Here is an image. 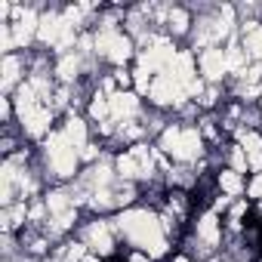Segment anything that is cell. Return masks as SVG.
<instances>
[{
    "mask_svg": "<svg viewBox=\"0 0 262 262\" xmlns=\"http://www.w3.org/2000/svg\"><path fill=\"white\" fill-rule=\"evenodd\" d=\"M120 231L129 237V241H136L139 247H145L148 256H164L167 253V241L161 234V222L148 213V210H129L117 219Z\"/></svg>",
    "mask_w": 262,
    "mask_h": 262,
    "instance_id": "obj_1",
    "label": "cell"
},
{
    "mask_svg": "<svg viewBox=\"0 0 262 262\" xmlns=\"http://www.w3.org/2000/svg\"><path fill=\"white\" fill-rule=\"evenodd\" d=\"M47 151H50L53 170H56L59 176H71V173H74V167H77V148H71V142L65 139V133L50 136Z\"/></svg>",
    "mask_w": 262,
    "mask_h": 262,
    "instance_id": "obj_2",
    "label": "cell"
},
{
    "mask_svg": "<svg viewBox=\"0 0 262 262\" xmlns=\"http://www.w3.org/2000/svg\"><path fill=\"white\" fill-rule=\"evenodd\" d=\"M188 93H185V86L176 80V77H170V74H161L155 83H151V99L158 102V105H170V102H182Z\"/></svg>",
    "mask_w": 262,
    "mask_h": 262,
    "instance_id": "obj_3",
    "label": "cell"
},
{
    "mask_svg": "<svg viewBox=\"0 0 262 262\" xmlns=\"http://www.w3.org/2000/svg\"><path fill=\"white\" fill-rule=\"evenodd\" d=\"M173 59H176L173 47H170L167 40H155L151 50L142 56V68H145V71H167V68L173 65Z\"/></svg>",
    "mask_w": 262,
    "mask_h": 262,
    "instance_id": "obj_4",
    "label": "cell"
},
{
    "mask_svg": "<svg viewBox=\"0 0 262 262\" xmlns=\"http://www.w3.org/2000/svg\"><path fill=\"white\" fill-rule=\"evenodd\" d=\"M201 71H204V77H210V80H219V77L228 71L225 53H222V50H207V53L201 56Z\"/></svg>",
    "mask_w": 262,
    "mask_h": 262,
    "instance_id": "obj_5",
    "label": "cell"
},
{
    "mask_svg": "<svg viewBox=\"0 0 262 262\" xmlns=\"http://www.w3.org/2000/svg\"><path fill=\"white\" fill-rule=\"evenodd\" d=\"M62 31H65V19L62 16H43L40 19V28H37V37L43 40V43H59V37H62Z\"/></svg>",
    "mask_w": 262,
    "mask_h": 262,
    "instance_id": "obj_6",
    "label": "cell"
},
{
    "mask_svg": "<svg viewBox=\"0 0 262 262\" xmlns=\"http://www.w3.org/2000/svg\"><path fill=\"white\" fill-rule=\"evenodd\" d=\"M167 74H170V77H176L182 86H188L191 80H198V77H194V68H191V56H188V53H176V59H173V65L167 68Z\"/></svg>",
    "mask_w": 262,
    "mask_h": 262,
    "instance_id": "obj_7",
    "label": "cell"
},
{
    "mask_svg": "<svg viewBox=\"0 0 262 262\" xmlns=\"http://www.w3.org/2000/svg\"><path fill=\"white\" fill-rule=\"evenodd\" d=\"M108 105H111V114H114V117H129V114H136L139 99H136L133 93H114V96L108 99Z\"/></svg>",
    "mask_w": 262,
    "mask_h": 262,
    "instance_id": "obj_8",
    "label": "cell"
},
{
    "mask_svg": "<svg viewBox=\"0 0 262 262\" xmlns=\"http://www.w3.org/2000/svg\"><path fill=\"white\" fill-rule=\"evenodd\" d=\"M40 28V19L31 13V10H25V13H19V25H16V43H28L31 40V34Z\"/></svg>",
    "mask_w": 262,
    "mask_h": 262,
    "instance_id": "obj_9",
    "label": "cell"
},
{
    "mask_svg": "<svg viewBox=\"0 0 262 262\" xmlns=\"http://www.w3.org/2000/svg\"><path fill=\"white\" fill-rule=\"evenodd\" d=\"M244 155H247V164L253 170H262V139L256 133H247L244 136Z\"/></svg>",
    "mask_w": 262,
    "mask_h": 262,
    "instance_id": "obj_10",
    "label": "cell"
},
{
    "mask_svg": "<svg viewBox=\"0 0 262 262\" xmlns=\"http://www.w3.org/2000/svg\"><path fill=\"white\" fill-rule=\"evenodd\" d=\"M25 129L31 136H43V129H47V123H50V111L47 108H34V111H28L25 117Z\"/></svg>",
    "mask_w": 262,
    "mask_h": 262,
    "instance_id": "obj_11",
    "label": "cell"
},
{
    "mask_svg": "<svg viewBox=\"0 0 262 262\" xmlns=\"http://www.w3.org/2000/svg\"><path fill=\"white\" fill-rule=\"evenodd\" d=\"M65 139L71 142V148H86V126H83V120H77V117H71L68 123H65Z\"/></svg>",
    "mask_w": 262,
    "mask_h": 262,
    "instance_id": "obj_12",
    "label": "cell"
},
{
    "mask_svg": "<svg viewBox=\"0 0 262 262\" xmlns=\"http://www.w3.org/2000/svg\"><path fill=\"white\" fill-rule=\"evenodd\" d=\"M201 151V136H198V129H182V155L179 161H194Z\"/></svg>",
    "mask_w": 262,
    "mask_h": 262,
    "instance_id": "obj_13",
    "label": "cell"
},
{
    "mask_svg": "<svg viewBox=\"0 0 262 262\" xmlns=\"http://www.w3.org/2000/svg\"><path fill=\"white\" fill-rule=\"evenodd\" d=\"M161 148H164L167 155L179 158V155H182V129H176V126L164 129V136H161Z\"/></svg>",
    "mask_w": 262,
    "mask_h": 262,
    "instance_id": "obj_14",
    "label": "cell"
},
{
    "mask_svg": "<svg viewBox=\"0 0 262 262\" xmlns=\"http://www.w3.org/2000/svg\"><path fill=\"white\" fill-rule=\"evenodd\" d=\"M90 244H93L99 253H111L114 244H111V231H108V225H102V222L93 225V228H90Z\"/></svg>",
    "mask_w": 262,
    "mask_h": 262,
    "instance_id": "obj_15",
    "label": "cell"
},
{
    "mask_svg": "<svg viewBox=\"0 0 262 262\" xmlns=\"http://www.w3.org/2000/svg\"><path fill=\"white\" fill-rule=\"evenodd\" d=\"M198 234H201L207 244H216V241H219V222H216V213L201 216V222H198Z\"/></svg>",
    "mask_w": 262,
    "mask_h": 262,
    "instance_id": "obj_16",
    "label": "cell"
},
{
    "mask_svg": "<svg viewBox=\"0 0 262 262\" xmlns=\"http://www.w3.org/2000/svg\"><path fill=\"white\" fill-rule=\"evenodd\" d=\"M117 173H120L123 179H136V176H142V164H139L133 155H120V158H117Z\"/></svg>",
    "mask_w": 262,
    "mask_h": 262,
    "instance_id": "obj_17",
    "label": "cell"
},
{
    "mask_svg": "<svg viewBox=\"0 0 262 262\" xmlns=\"http://www.w3.org/2000/svg\"><path fill=\"white\" fill-rule=\"evenodd\" d=\"M34 93H37V90H34L31 83H25V86L16 93V105H19V114H22V117H25L28 111H34V108H37V99H34Z\"/></svg>",
    "mask_w": 262,
    "mask_h": 262,
    "instance_id": "obj_18",
    "label": "cell"
},
{
    "mask_svg": "<svg viewBox=\"0 0 262 262\" xmlns=\"http://www.w3.org/2000/svg\"><path fill=\"white\" fill-rule=\"evenodd\" d=\"M129 53H133V43H129L126 37H120L117 34V40L111 43V50H108V59L111 62H117V65H123L126 59H129Z\"/></svg>",
    "mask_w": 262,
    "mask_h": 262,
    "instance_id": "obj_19",
    "label": "cell"
},
{
    "mask_svg": "<svg viewBox=\"0 0 262 262\" xmlns=\"http://www.w3.org/2000/svg\"><path fill=\"white\" fill-rule=\"evenodd\" d=\"M16 80H19V62H16L13 56H7V59H4V80H0V86L10 90Z\"/></svg>",
    "mask_w": 262,
    "mask_h": 262,
    "instance_id": "obj_20",
    "label": "cell"
},
{
    "mask_svg": "<svg viewBox=\"0 0 262 262\" xmlns=\"http://www.w3.org/2000/svg\"><path fill=\"white\" fill-rule=\"evenodd\" d=\"M47 207H50V213H56V216H65V213H71V204H68V194H62V191H56V194H50V198H47Z\"/></svg>",
    "mask_w": 262,
    "mask_h": 262,
    "instance_id": "obj_21",
    "label": "cell"
},
{
    "mask_svg": "<svg viewBox=\"0 0 262 262\" xmlns=\"http://www.w3.org/2000/svg\"><path fill=\"white\" fill-rule=\"evenodd\" d=\"M219 182H222V191H228V194H241V173H234V170H228V173H222L219 176Z\"/></svg>",
    "mask_w": 262,
    "mask_h": 262,
    "instance_id": "obj_22",
    "label": "cell"
},
{
    "mask_svg": "<svg viewBox=\"0 0 262 262\" xmlns=\"http://www.w3.org/2000/svg\"><path fill=\"white\" fill-rule=\"evenodd\" d=\"M114 40H117V34H114L111 28H105V31L96 37V50H99L102 56H108V50H111V43H114Z\"/></svg>",
    "mask_w": 262,
    "mask_h": 262,
    "instance_id": "obj_23",
    "label": "cell"
},
{
    "mask_svg": "<svg viewBox=\"0 0 262 262\" xmlns=\"http://www.w3.org/2000/svg\"><path fill=\"white\" fill-rule=\"evenodd\" d=\"M74 74H77V59H74V56H65V59L59 62V77H62V80H71Z\"/></svg>",
    "mask_w": 262,
    "mask_h": 262,
    "instance_id": "obj_24",
    "label": "cell"
},
{
    "mask_svg": "<svg viewBox=\"0 0 262 262\" xmlns=\"http://www.w3.org/2000/svg\"><path fill=\"white\" fill-rule=\"evenodd\" d=\"M129 155H133L139 164H142V176H148L151 173V155H148V148H142V145H136L133 151H129Z\"/></svg>",
    "mask_w": 262,
    "mask_h": 262,
    "instance_id": "obj_25",
    "label": "cell"
},
{
    "mask_svg": "<svg viewBox=\"0 0 262 262\" xmlns=\"http://www.w3.org/2000/svg\"><path fill=\"white\" fill-rule=\"evenodd\" d=\"M225 62H228V71L244 68V50H241V47H231V50L225 53Z\"/></svg>",
    "mask_w": 262,
    "mask_h": 262,
    "instance_id": "obj_26",
    "label": "cell"
},
{
    "mask_svg": "<svg viewBox=\"0 0 262 262\" xmlns=\"http://www.w3.org/2000/svg\"><path fill=\"white\" fill-rule=\"evenodd\" d=\"M247 50H250L256 59H262V28L250 31V37H247Z\"/></svg>",
    "mask_w": 262,
    "mask_h": 262,
    "instance_id": "obj_27",
    "label": "cell"
},
{
    "mask_svg": "<svg viewBox=\"0 0 262 262\" xmlns=\"http://www.w3.org/2000/svg\"><path fill=\"white\" fill-rule=\"evenodd\" d=\"M170 28H173L176 34H182V31L188 28V16H185L182 10H173V13H170Z\"/></svg>",
    "mask_w": 262,
    "mask_h": 262,
    "instance_id": "obj_28",
    "label": "cell"
},
{
    "mask_svg": "<svg viewBox=\"0 0 262 262\" xmlns=\"http://www.w3.org/2000/svg\"><path fill=\"white\" fill-rule=\"evenodd\" d=\"M22 216H25V207H16V210H7V213H4V219H0V222H4V228H13V225H16V222L22 219Z\"/></svg>",
    "mask_w": 262,
    "mask_h": 262,
    "instance_id": "obj_29",
    "label": "cell"
},
{
    "mask_svg": "<svg viewBox=\"0 0 262 262\" xmlns=\"http://www.w3.org/2000/svg\"><path fill=\"white\" fill-rule=\"evenodd\" d=\"M90 111H93V117H99V120H102V117H105V114L111 111V105H108V99H102V96H96V102L90 105Z\"/></svg>",
    "mask_w": 262,
    "mask_h": 262,
    "instance_id": "obj_30",
    "label": "cell"
},
{
    "mask_svg": "<svg viewBox=\"0 0 262 262\" xmlns=\"http://www.w3.org/2000/svg\"><path fill=\"white\" fill-rule=\"evenodd\" d=\"M148 74H151V71H145V68H139V71H136V86H139L142 93H148V90H151V77H148Z\"/></svg>",
    "mask_w": 262,
    "mask_h": 262,
    "instance_id": "obj_31",
    "label": "cell"
},
{
    "mask_svg": "<svg viewBox=\"0 0 262 262\" xmlns=\"http://www.w3.org/2000/svg\"><path fill=\"white\" fill-rule=\"evenodd\" d=\"M90 179H93V182H96V185H105V182H108V179H111V170H108V167H96V170H93V176H90Z\"/></svg>",
    "mask_w": 262,
    "mask_h": 262,
    "instance_id": "obj_32",
    "label": "cell"
},
{
    "mask_svg": "<svg viewBox=\"0 0 262 262\" xmlns=\"http://www.w3.org/2000/svg\"><path fill=\"white\" fill-rule=\"evenodd\" d=\"M231 164H234V173H241V170L247 167V155H244V148H234V155H231Z\"/></svg>",
    "mask_w": 262,
    "mask_h": 262,
    "instance_id": "obj_33",
    "label": "cell"
},
{
    "mask_svg": "<svg viewBox=\"0 0 262 262\" xmlns=\"http://www.w3.org/2000/svg\"><path fill=\"white\" fill-rule=\"evenodd\" d=\"M111 204V191H96V198H93V207H108Z\"/></svg>",
    "mask_w": 262,
    "mask_h": 262,
    "instance_id": "obj_34",
    "label": "cell"
},
{
    "mask_svg": "<svg viewBox=\"0 0 262 262\" xmlns=\"http://www.w3.org/2000/svg\"><path fill=\"white\" fill-rule=\"evenodd\" d=\"M0 43H4V50H10L16 40H13V34H10V25H4V31H0Z\"/></svg>",
    "mask_w": 262,
    "mask_h": 262,
    "instance_id": "obj_35",
    "label": "cell"
},
{
    "mask_svg": "<svg viewBox=\"0 0 262 262\" xmlns=\"http://www.w3.org/2000/svg\"><path fill=\"white\" fill-rule=\"evenodd\" d=\"M250 198H262V173L253 179V185H250Z\"/></svg>",
    "mask_w": 262,
    "mask_h": 262,
    "instance_id": "obj_36",
    "label": "cell"
},
{
    "mask_svg": "<svg viewBox=\"0 0 262 262\" xmlns=\"http://www.w3.org/2000/svg\"><path fill=\"white\" fill-rule=\"evenodd\" d=\"M71 219H74V210H71V213H65V216H56V228H68V225H71Z\"/></svg>",
    "mask_w": 262,
    "mask_h": 262,
    "instance_id": "obj_37",
    "label": "cell"
},
{
    "mask_svg": "<svg viewBox=\"0 0 262 262\" xmlns=\"http://www.w3.org/2000/svg\"><path fill=\"white\" fill-rule=\"evenodd\" d=\"M80 259H83V247H77V244H74V247L68 250V262H80Z\"/></svg>",
    "mask_w": 262,
    "mask_h": 262,
    "instance_id": "obj_38",
    "label": "cell"
},
{
    "mask_svg": "<svg viewBox=\"0 0 262 262\" xmlns=\"http://www.w3.org/2000/svg\"><path fill=\"white\" fill-rule=\"evenodd\" d=\"M129 262H148V256H142V253H136L133 259H129Z\"/></svg>",
    "mask_w": 262,
    "mask_h": 262,
    "instance_id": "obj_39",
    "label": "cell"
},
{
    "mask_svg": "<svg viewBox=\"0 0 262 262\" xmlns=\"http://www.w3.org/2000/svg\"><path fill=\"white\" fill-rule=\"evenodd\" d=\"M80 262H99V259H93V256H83V259H80Z\"/></svg>",
    "mask_w": 262,
    "mask_h": 262,
    "instance_id": "obj_40",
    "label": "cell"
},
{
    "mask_svg": "<svg viewBox=\"0 0 262 262\" xmlns=\"http://www.w3.org/2000/svg\"><path fill=\"white\" fill-rule=\"evenodd\" d=\"M176 262H188V259H176Z\"/></svg>",
    "mask_w": 262,
    "mask_h": 262,
    "instance_id": "obj_41",
    "label": "cell"
}]
</instances>
